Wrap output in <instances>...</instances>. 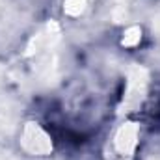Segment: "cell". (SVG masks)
Returning <instances> with one entry per match:
<instances>
[{
    "mask_svg": "<svg viewBox=\"0 0 160 160\" xmlns=\"http://www.w3.org/2000/svg\"><path fill=\"white\" fill-rule=\"evenodd\" d=\"M24 147L34 153V155H45L47 151L52 149L50 138L45 134V130L39 127H26L24 130Z\"/></svg>",
    "mask_w": 160,
    "mask_h": 160,
    "instance_id": "6da1fadb",
    "label": "cell"
},
{
    "mask_svg": "<svg viewBox=\"0 0 160 160\" xmlns=\"http://www.w3.org/2000/svg\"><path fill=\"white\" fill-rule=\"evenodd\" d=\"M136 138H138V128L134 127V123H127L116 136V145L123 155H128L136 147Z\"/></svg>",
    "mask_w": 160,
    "mask_h": 160,
    "instance_id": "7a4b0ae2",
    "label": "cell"
},
{
    "mask_svg": "<svg viewBox=\"0 0 160 160\" xmlns=\"http://www.w3.org/2000/svg\"><path fill=\"white\" fill-rule=\"evenodd\" d=\"M140 39H142V30L134 26V28H130V30L127 32V38H123V45L132 47V45H136Z\"/></svg>",
    "mask_w": 160,
    "mask_h": 160,
    "instance_id": "3957f363",
    "label": "cell"
}]
</instances>
